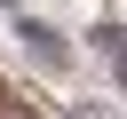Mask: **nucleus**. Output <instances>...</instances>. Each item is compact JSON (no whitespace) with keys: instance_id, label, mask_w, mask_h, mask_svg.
Segmentation results:
<instances>
[{"instance_id":"f03ea898","label":"nucleus","mask_w":127,"mask_h":119,"mask_svg":"<svg viewBox=\"0 0 127 119\" xmlns=\"http://www.w3.org/2000/svg\"><path fill=\"white\" fill-rule=\"evenodd\" d=\"M0 119H48V111H40L24 87H8V79H0Z\"/></svg>"},{"instance_id":"7ed1b4c3","label":"nucleus","mask_w":127,"mask_h":119,"mask_svg":"<svg viewBox=\"0 0 127 119\" xmlns=\"http://www.w3.org/2000/svg\"><path fill=\"white\" fill-rule=\"evenodd\" d=\"M87 40H95V48H103V56H111V63H119V56H127V24H95V32H87Z\"/></svg>"},{"instance_id":"20e7f679","label":"nucleus","mask_w":127,"mask_h":119,"mask_svg":"<svg viewBox=\"0 0 127 119\" xmlns=\"http://www.w3.org/2000/svg\"><path fill=\"white\" fill-rule=\"evenodd\" d=\"M111 71H119V87H127V56H119V63H111Z\"/></svg>"},{"instance_id":"39448f33","label":"nucleus","mask_w":127,"mask_h":119,"mask_svg":"<svg viewBox=\"0 0 127 119\" xmlns=\"http://www.w3.org/2000/svg\"><path fill=\"white\" fill-rule=\"evenodd\" d=\"M0 8H24V0H0Z\"/></svg>"},{"instance_id":"f257e3e1","label":"nucleus","mask_w":127,"mask_h":119,"mask_svg":"<svg viewBox=\"0 0 127 119\" xmlns=\"http://www.w3.org/2000/svg\"><path fill=\"white\" fill-rule=\"evenodd\" d=\"M8 32H16V40L48 63V71H64V63H71V48H64V32H56L48 16H24V8H16V24H8Z\"/></svg>"}]
</instances>
